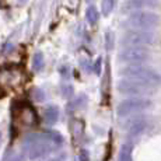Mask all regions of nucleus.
Returning a JSON list of instances; mask_svg holds the SVG:
<instances>
[{
  "label": "nucleus",
  "instance_id": "nucleus-1",
  "mask_svg": "<svg viewBox=\"0 0 161 161\" xmlns=\"http://www.w3.org/2000/svg\"><path fill=\"white\" fill-rule=\"evenodd\" d=\"M119 74L126 80H130L133 83H137L140 86H144L150 91L157 90L161 84V76L154 70L144 66H129L119 72Z\"/></svg>",
  "mask_w": 161,
  "mask_h": 161
},
{
  "label": "nucleus",
  "instance_id": "nucleus-2",
  "mask_svg": "<svg viewBox=\"0 0 161 161\" xmlns=\"http://www.w3.org/2000/svg\"><path fill=\"white\" fill-rule=\"evenodd\" d=\"M23 148L24 153L27 154L30 160H38L41 157H45L46 154H49L52 151V143L46 139L45 135H36V133H32V135H28L25 139H24L23 143Z\"/></svg>",
  "mask_w": 161,
  "mask_h": 161
},
{
  "label": "nucleus",
  "instance_id": "nucleus-3",
  "mask_svg": "<svg viewBox=\"0 0 161 161\" xmlns=\"http://www.w3.org/2000/svg\"><path fill=\"white\" fill-rule=\"evenodd\" d=\"M160 17L156 13H150V11H137V13L132 14L129 17L128 23L129 25H132L135 30H140V31H146L156 28L158 25Z\"/></svg>",
  "mask_w": 161,
  "mask_h": 161
},
{
  "label": "nucleus",
  "instance_id": "nucleus-4",
  "mask_svg": "<svg viewBox=\"0 0 161 161\" xmlns=\"http://www.w3.org/2000/svg\"><path fill=\"white\" fill-rule=\"evenodd\" d=\"M151 107L150 100L147 98H126L122 103L118 105L116 108V114L118 116H128L136 112H142V111H146Z\"/></svg>",
  "mask_w": 161,
  "mask_h": 161
},
{
  "label": "nucleus",
  "instance_id": "nucleus-5",
  "mask_svg": "<svg viewBox=\"0 0 161 161\" xmlns=\"http://www.w3.org/2000/svg\"><path fill=\"white\" fill-rule=\"evenodd\" d=\"M153 34L147 32V31H140V30H133L128 31L122 38V44L126 48H142L143 45H150L153 44Z\"/></svg>",
  "mask_w": 161,
  "mask_h": 161
},
{
  "label": "nucleus",
  "instance_id": "nucleus-6",
  "mask_svg": "<svg viewBox=\"0 0 161 161\" xmlns=\"http://www.w3.org/2000/svg\"><path fill=\"white\" fill-rule=\"evenodd\" d=\"M118 59L126 64L144 63L148 59V51L144 48H126L119 53Z\"/></svg>",
  "mask_w": 161,
  "mask_h": 161
},
{
  "label": "nucleus",
  "instance_id": "nucleus-7",
  "mask_svg": "<svg viewBox=\"0 0 161 161\" xmlns=\"http://www.w3.org/2000/svg\"><path fill=\"white\" fill-rule=\"evenodd\" d=\"M118 91L122 92V94L126 95H140V94H147V92H151L148 88H146L144 86H140L137 83H133L130 80H120L118 83Z\"/></svg>",
  "mask_w": 161,
  "mask_h": 161
},
{
  "label": "nucleus",
  "instance_id": "nucleus-8",
  "mask_svg": "<svg viewBox=\"0 0 161 161\" xmlns=\"http://www.w3.org/2000/svg\"><path fill=\"white\" fill-rule=\"evenodd\" d=\"M147 119L143 116H136L130 119L128 123H126L125 129L126 133H128L129 137H136V136H140L142 133H144V130L147 129Z\"/></svg>",
  "mask_w": 161,
  "mask_h": 161
},
{
  "label": "nucleus",
  "instance_id": "nucleus-9",
  "mask_svg": "<svg viewBox=\"0 0 161 161\" xmlns=\"http://www.w3.org/2000/svg\"><path fill=\"white\" fill-rule=\"evenodd\" d=\"M118 161H133V146L130 143H123L120 146Z\"/></svg>",
  "mask_w": 161,
  "mask_h": 161
},
{
  "label": "nucleus",
  "instance_id": "nucleus-10",
  "mask_svg": "<svg viewBox=\"0 0 161 161\" xmlns=\"http://www.w3.org/2000/svg\"><path fill=\"white\" fill-rule=\"evenodd\" d=\"M44 119L48 125H53L59 119V109L56 107H48L44 112Z\"/></svg>",
  "mask_w": 161,
  "mask_h": 161
},
{
  "label": "nucleus",
  "instance_id": "nucleus-11",
  "mask_svg": "<svg viewBox=\"0 0 161 161\" xmlns=\"http://www.w3.org/2000/svg\"><path fill=\"white\" fill-rule=\"evenodd\" d=\"M44 135L46 136V139L52 143L53 147H59V146H62V143H63V137H62V135L56 130H46Z\"/></svg>",
  "mask_w": 161,
  "mask_h": 161
},
{
  "label": "nucleus",
  "instance_id": "nucleus-12",
  "mask_svg": "<svg viewBox=\"0 0 161 161\" xmlns=\"http://www.w3.org/2000/svg\"><path fill=\"white\" fill-rule=\"evenodd\" d=\"M44 55L41 53V52H36L35 55H34V59H32V69L35 70V72H39V70L44 67Z\"/></svg>",
  "mask_w": 161,
  "mask_h": 161
},
{
  "label": "nucleus",
  "instance_id": "nucleus-13",
  "mask_svg": "<svg viewBox=\"0 0 161 161\" xmlns=\"http://www.w3.org/2000/svg\"><path fill=\"white\" fill-rule=\"evenodd\" d=\"M86 17H87V21L90 24H95L98 21V11L97 8L94 7V6H90V7L87 8V11H86Z\"/></svg>",
  "mask_w": 161,
  "mask_h": 161
},
{
  "label": "nucleus",
  "instance_id": "nucleus-14",
  "mask_svg": "<svg viewBox=\"0 0 161 161\" xmlns=\"http://www.w3.org/2000/svg\"><path fill=\"white\" fill-rule=\"evenodd\" d=\"M115 7V0H103V4H101V8H103V14L108 15L111 11Z\"/></svg>",
  "mask_w": 161,
  "mask_h": 161
},
{
  "label": "nucleus",
  "instance_id": "nucleus-15",
  "mask_svg": "<svg viewBox=\"0 0 161 161\" xmlns=\"http://www.w3.org/2000/svg\"><path fill=\"white\" fill-rule=\"evenodd\" d=\"M105 41H107L105 48H107L108 51H112V48H114V34L112 32H108L107 35H105Z\"/></svg>",
  "mask_w": 161,
  "mask_h": 161
},
{
  "label": "nucleus",
  "instance_id": "nucleus-16",
  "mask_svg": "<svg viewBox=\"0 0 161 161\" xmlns=\"http://www.w3.org/2000/svg\"><path fill=\"white\" fill-rule=\"evenodd\" d=\"M72 94H73L72 86H63V87H62V95H63L64 98H70Z\"/></svg>",
  "mask_w": 161,
  "mask_h": 161
},
{
  "label": "nucleus",
  "instance_id": "nucleus-17",
  "mask_svg": "<svg viewBox=\"0 0 161 161\" xmlns=\"http://www.w3.org/2000/svg\"><path fill=\"white\" fill-rule=\"evenodd\" d=\"M136 2L140 4V7H144V6L151 7V6H156L157 4V2H158V0H136Z\"/></svg>",
  "mask_w": 161,
  "mask_h": 161
},
{
  "label": "nucleus",
  "instance_id": "nucleus-18",
  "mask_svg": "<svg viewBox=\"0 0 161 161\" xmlns=\"http://www.w3.org/2000/svg\"><path fill=\"white\" fill-rule=\"evenodd\" d=\"M34 98H35L36 101H42L45 98V92L42 91L41 88H36V90H34Z\"/></svg>",
  "mask_w": 161,
  "mask_h": 161
},
{
  "label": "nucleus",
  "instance_id": "nucleus-19",
  "mask_svg": "<svg viewBox=\"0 0 161 161\" xmlns=\"http://www.w3.org/2000/svg\"><path fill=\"white\" fill-rule=\"evenodd\" d=\"M80 161H90V153L87 150H81V153H80Z\"/></svg>",
  "mask_w": 161,
  "mask_h": 161
},
{
  "label": "nucleus",
  "instance_id": "nucleus-20",
  "mask_svg": "<svg viewBox=\"0 0 161 161\" xmlns=\"http://www.w3.org/2000/svg\"><path fill=\"white\" fill-rule=\"evenodd\" d=\"M8 161H24V157L20 156V154H15V156H13Z\"/></svg>",
  "mask_w": 161,
  "mask_h": 161
},
{
  "label": "nucleus",
  "instance_id": "nucleus-21",
  "mask_svg": "<svg viewBox=\"0 0 161 161\" xmlns=\"http://www.w3.org/2000/svg\"><path fill=\"white\" fill-rule=\"evenodd\" d=\"M95 72H97V73H100L101 72V58L100 59H98V60L97 62H95Z\"/></svg>",
  "mask_w": 161,
  "mask_h": 161
},
{
  "label": "nucleus",
  "instance_id": "nucleus-22",
  "mask_svg": "<svg viewBox=\"0 0 161 161\" xmlns=\"http://www.w3.org/2000/svg\"><path fill=\"white\" fill-rule=\"evenodd\" d=\"M0 143H2V133H0Z\"/></svg>",
  "mask_w": 161,
  "mask_h": 161
}]
</instances>
